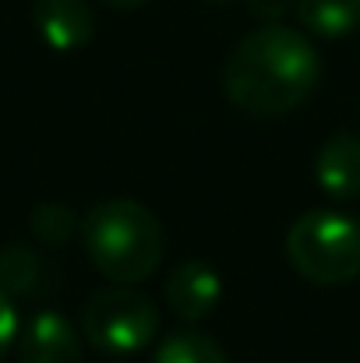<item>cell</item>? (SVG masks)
<instances>
[{
	"mask_svg": "<svg viewBox=\"0 0 360 363\" xmlns=\"http://www.w3.org/2000/svg\"><path fill=\"white\" fill-rule=\"evenodd\" d=\"M322 82V57L311 39L283 21L247 32L223 64L230 103L251 117H283L311 99Z\"/></svg>",
	"mask_w": 360,
	"mask_h": 363,
	"instance_id": "cell-1",
	"label": "cell"
},
{
	"mask_svg": "<svg viewBox=\"0 0 360 363\" xmlns=\"http://www.w3.org/2000/svg\"><path fill=\"white\" fill-rule=\"evenodd\" d=\"M82 243L92 264L117 286H134L163 264V226L141 201L114 198L82 219Z\"/></svg>",
	"mask_w": 360,
	"mask_h": 363,
	"instance_id": "cell-2",
	"label": "cell"
},
{
	"mask_svg": "<svg viewBox=\"0 0 360 363\" xmlns=\"http://www.w3.org/2000/svg\"><path fill=\"white\" fill-rule=\"evenodd\" d=\"M293 272L315 286H343L360 275V219L343 212H307L286 233Z\"/></svg>",
	"mask_w": 360,
	"mask_h": 363,
	"instance_id": "cell-3",
	"label": "cell"
},
{
	"mask_svg": "<svg viewBox=\"0 0 360 363\" xmlns=\"http://www.w3.org/2000/svg\"><path fill=\"white\" fill-rule=\"evenodd\" d=\"M82 332L99 353L131 357L156 339L159 307L131 286L99 289L82 311Z\"/></svg>",
	"mask_w": 360,
	"mask_h": 363,
	"instance_id": "cell-4",
	"label": "cell"
},
{
	"mask_svg": "<svg viewBox=\"0 0 360 363\" xmlns=\"http://www.w3.org/2000/svg\"><path fill=\"white\" fill-rule=\"evenodd\" d=\"M163 300H166V307L177 318L202 321V318H209L219 307V300H223V279L205 261H184L180 268H173L166 275Z\"/></svg>",
	"mask_w": 360,
	"mask_h": 363,
	"instance_id": "cell-5",
	"label": "cell"
},
{
	"mask_svg": "<svg viewBox=\"0 0 360 363\" xmlns=\"http://www.w3.org/2000/svg\"><path fill=\"white\" fill-rule=\"evenodd\" d=\"M18 363H82V339L75 325L57 311L36 314L18 332Z\"/></svg>",
	"mask_w": 360,
	"mask_h": 363,
	"instance_id": "cell-6",
	"label": "cell"
},
{
	"mask_svg": "<svg viewBox=\"0 0 360 363\" xmlns=\"http://www.w3.org/2000/svg\"><path fill=\"white\" fill-rule=\"evenodd\" d=\"M32 21H36L39 39L57 53L82 50L96 32V18L85 0H36Z\"/></svg>",
	"mask_w": 360,
	"mask_h": 363,
	"instance_id": "cell-7",
	"label": "cell"
},
{
	"mask_svg": "<svg viewBox=\"0 0 360 363\" xmlns=\"http://www.w3.org/2000/svg\"><path fill=\"white\" fill-rule=\"evenodd\" d=\"M315 180L332 201L360 198V138L354 130H339L318 148Z\"/></svg>",
	"mask_w": 360,
	"mask_h": 363,
	"instance_id": "cell-8",
	"label": "cell"
},
{
	"mask_svg": "<svg viewBox=\"0 0 360 363\" xmlns=\"http://www.w3.org/2000/svg\"><path fill=\"white\" fill-rule=\"evenodd\" d=\"M46 286V261L25 247V243H11L0 250V293L18 300V296H36Z\"/></svg>",
	"mask_w": 360,
	"mask_h": 363,
	"instance_id": "cell-9",
	"label": "cell"
},
{
	"mask_svg": "<svg viewBox=\"0 0 360 363\" xmlns=\"http://www.w3.org/2000/svg\"><path fill=\"white\" fill-rule=\"evenodd\" d=\"M297 18L311 35L343 39L360 28V0H297Z\"/></svg>",
	"mask_w": 360,
	"mask_h": 363,
	"instance_id": "cell-10",
	"label": "cell"
},
{
	"mask_svg": "<svg viewBox=\"0 0 360 363\" xmlns=\"http://www.w3.org/2000/svg\"><path fill=\"white\" fill-rule=\"evenodd\" d=\"M152 363H230L223 346L202 332H170L156 346Z\"/></svg>",
	"mask_w": 360,
	"mask_h": 363,
	"instance_id": "cell-11",
	"label": "cell"
},
{
	"mask_svg": "<svg viewBox=\"0 0 360 363\" xmlns=\"http://www.w3.org/2000/svg\"><path fill=\"white\" fill-rule=\"evenodd\" d=\"M32 233H36V240L46 243V247H60V243L71 240L75 233H82V219L67 205L46 201V205L32 208Z\"/></svg>",
	"mask_w": 360,
	"mask_h": 363,
	"instance_id": "cell-12",
	"label": "cell"
},
{
	"mask_svg": "<svg viewBox=\"0 0 360 363\" xmlns=\"http://www.w3.org/2000/svg\"><path fill=\"white\" fill-rule=\"evenodd\" d=\"M14 339H18V311H14V300L0 293V360L7 357Z\"/></svg>",
	"mask_w": 360,
	"mask_h": 363,
	"instance_id": "cell-13",
	"label": "cell"
},
{
	"mask_svg": "<svg viewBox=\"0 0 360 363\" xmlns=\"http://www.w3.org/2000/svg\"><path fill=\"white\" fill-rule=\"evenodd\" d=\"M247 4H251V11H254V18H258L261 25H276V21H283L286 11L293 7V0H247Z\"/></svg>",
	"mask_w": 360,
	"mask_h": 363,
	"instance_id": "cell-14",
	"label": "cell"
},
{
	"mask_svg": "<svg viewBox=\"0 0 360 363\" xmlns=\"http://www.w3.org/2000/svg\"><path fill=\"white\" fill-rule=\"evenodd\" d=\"M103 4L120 7V11H134V7H141V4H148V0H103Z\"/></svg>",
	"mask_w": 360,
	"mask_h": 363,
	"instance_id": "cell-15",
	"label": "cell"
},
{
	"mask_svg": "<svg viewBox=\"0 0 360 363\" xmlns=\"http://www.w3.org/2000/svg\"><path fill=\"white\" fill-rule=\"evenodd\" d=\"M212 4H230V0H212Z\"/></svg>",
	"mask_w": 360,
	"mask_h": 363,
	"instance_id": "cell-16",
	"label": "cell"
}]
</instances>
